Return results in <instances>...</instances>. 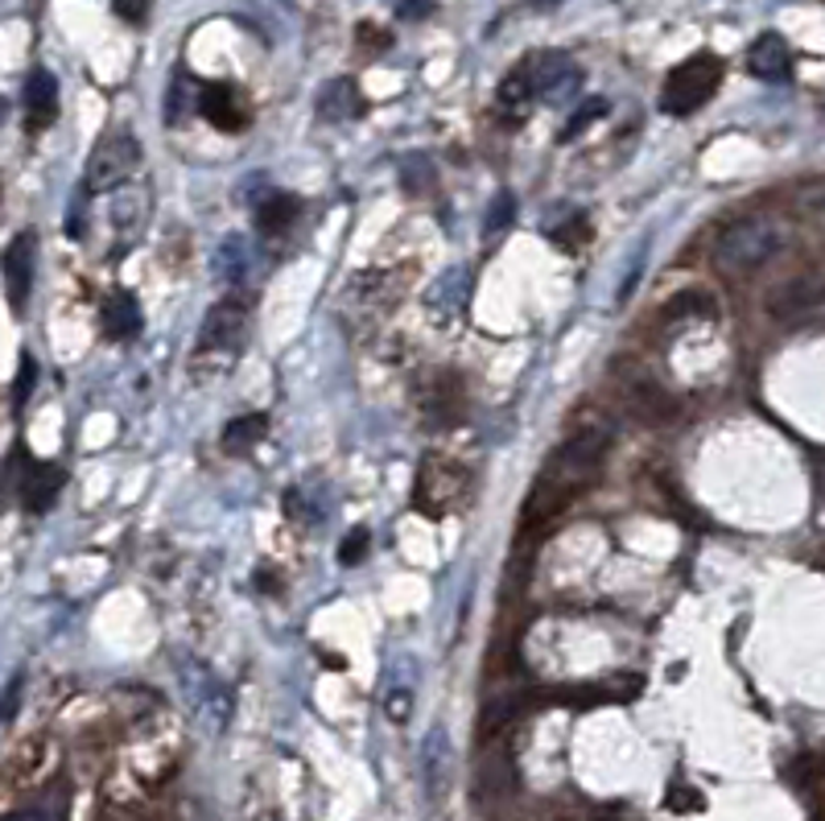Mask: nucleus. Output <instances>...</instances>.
<instances>
[{"instance_id":"f257e3e1","label":"nucleus","mask_w":825,"mask_h":821,"mask_svg":"<svg viewBox=\"0 0 825 821\" xmlns=\"http://www.w3.org/2000/svg\"><path fill=\"white\" fill-rule=\"evenodd\" d=\"M607 446H611V429L602 426V421H586V426H578L566 442L553 450L550 459H545V466L536 471L533 492L524 499V513H520L524 516V529L529 532L550 529L553 520L566 513L590 483L599 480Z\"/></svg>"},{"instance_id":"f03ea898","label":"nucleus","mask_w":825,"mask_h":821,"mask_svg":"<svg viewBox=\"0 0 825 821\" xmlns=\"http://www.w3.org/2000/svg\"><path fill=\"white\" fill-rule=\"evenodd\" d=\"M252 318H248V302L240 297H224L206 310L203 326H199V339L190 351V376L199 384H211L224 372L236 368V360L244 356V342H248Z\"/></svg>"},{"instance_id":"7ed1b4c3","label":"nucleus","mask_w":825,"mask_h":821,"mask_svg":"<svg viewBox=\"0 0 825 821\" xmlns=\"http://www.w3.org/2000/svg\"><path fill=\"white\" fill-rule=\"evenodd\" d=\"M789 248V227L772 215L731 220L714 240V269L722 277H751Z\"/></svg>"},{"instance_id":"20e7f679","label":"nucleus","mask_w":825,"mask_h":821,"mask_svg":"<svg viewBox=\"0 0 825 821\" xmlns=\"http://www.w3.org/2000/svg\"><path fill=\"white\" fill-rule=\"evenodd\" d=\"M722 75H726V67H722L719 54H710V50L689 54L686 63H677V67L669 70V79L660 87V108H665L669 116L698 112V108H705V103L714 100Z\"/></svg>"},{"instance_id":"39448f33","label":"nucleus","mask_w":825,"mask_h":821,"mask_svg":"<svg viewBox=\"0 0 825 821\" xmlns=\"http://www.w3.org/2000/svg\"><path fill=\"white\" fill-rule=\"evenodd\" d=\"M471 471L463 462L450 459H430L421 462L417 471V487H412V508L426 513L430 520H442V516H454L459 508H466L471 499Z\"/></svg>"},{"instance_id":"423d86ee","label":"nucleus","mask_w":825,"mask_h":821,"mask_svg":"<svg viewBox=\"0 0 825 821\" xmlns=\"http://www.w3.org/2000/svg\"><path fill=\"white\" fill-rule=\"evenodd\" d=\"M178 685H182V698H187L199 731L203 735H224L227 722H231V689L203 661H182L178 665Z\"/></svg>"},{"instance_id":"0eeeda50","label":"nucleus","mask_w":825,"mask_h":821,"mask_svg":"<svg viewBox=\"0 0 825 821\" xmlns=\"http://www.w3.org/2000/svg\"><path fill=\"white\" fill-rule=\"evenodd\" d=\"M140 161H145V154H140V140L133 133H108L95 145V154L87 157V190L103 194V190L128 187V178L140 170Z\"/></svg>"},{"instance_id":"6e6552de","label":"nucleus","mask_w":825,"mask_h":821,"mask_svg":"<svg viewBox=\"0 0 825 821\" xmlns=\"http://www.w3.org/2000/svg\"><path fill=\"white\" fill-rule=\"evenodd\" d=\"M520 67L529 70V83H533L536 100H545V103L569 100V95L583 87V70H578V63H574L569 54L545 50V54H533V58L520 63Z\"/></svg>"},{"instance_id":"1a4fd4ad","label":"nucleus","mask_w":825,"mask_h":821,"mask_svg":"<svg viewBox=\"0 0 825 821\" xmlns=\"http://www.w3.org/2000/svg\"><path fill=\"white\" fill-rule=\"evenodd\" d=\"M37 277V236L34 232H18L9 252H4V293H9V306L21 310L30 302Z\"/></svg>"},{"instance_id":"9d476101","label":"nucleus","mask_w":825,"mask_h":821,"mask_svg":"<svg viewBox=\"0 0 825 821\" xmlns=\"http://www.w3.org/2000/svg\"><path fill=\"white\" fill-rule=\"evenodd\" d=\"M421 780H426V797L433 805H442L454 780V747H450L447 727H433L426 743H421Z\"/></svg>"},{"instance_id":"9b49d317","label":"nucleus","mask_w":825,"mask_h":821,"mask_svg":"<svg viewBox=\"0 0 825 821\" xmlns=\"http://www.w3.org/2000/svg\"><path fill=\"white\" fill-rule=\"evenodd\" d=\"M149 206H154V194L145 182H133L116 194L112 203V227H116V252H124V244H137L145 236V223H149Z\"/></svg>"},{"instance_id":"f8f14e48","label":"nucleus","mask_w":825,"mask_h":821,"mask_svg":"<svg viewBox=\"0 0 825 821\" xmlns=\"http://www.w3.org/2000/svg\"><path fill=\"white\" fill-rule=\"evenodd\" d=\"M199 112L219 133H240L244 124H248V100L240 95V87L231 83H206L199 91Z\"/></svg>"},{"instance_id":"ddd939ff","label":"nucleus","mask_w":825,"mask_h":821,"mask_svg":"<svg viewBox=\"0 0 825 821\" xmlns=\"http://www.w3.org/2000/svg\"><path fill=\"white\" fill-rule=\"evenodd\" d=\"M63 483H67L63 466H54V462H30L25 475H21V504H25V513L30 516L50 513L54 504H58V496H63Z\"/></svg>"},{"instance_id":"4468645a","label":"nucleus","mask_w":825,"mask_h":821,"mask_svg":"<svg viewBox=\"0 0 825 821\" xmlns=\"http://www.w3.org/2000/svg\"><path fill=\"white\" fill-rule=\"evenodd\" d=\"M747 70L764 83H784L792 75V50L780 34H759L747 50Z\"/></svg>"},{"instance_id":"2eb2a0df","label":"nucleus","mask_w":825,"mask_h":821,"mask_svg":"<svg viewBox=\"0 0 825 821\" xmlns=\"http://www.w3.org/2000/svg\"><path fill=\"white\" fill-rule=\"evenodd\" d=\"M54 116H58V83H54L50 70L37 67L30 79H25V128L30 133H42L50 128Z\"/></svg>"},{"instance_id":"dca6fc26","label":"nucleus","mask_w":825,"mask_h":821,"mask_svg":"<svg viewBox=\"0 0 825 821\" xmlns=\"http://www.w3.org/2000/svg\"><path fill=\"white\" fill-rule=\"evenodd\" d=\"M825 302V281L817 277H796V281H784L780 290L768 297V310L776 318H801L809 310H817Z\"/></svg>"},{"instance_id":"f3484780","label":"nucleus","mask_w":825,"mask_h":821,"mask_svg":"<svg viewBox=\"0 0 825 821\" xmlns=\"http://www.w3.org/2000/svg\"><path fill=\"white\" fill-rule=\"evenodd\" d=\"M100 326H103V335L116 339V342L137 339L140 326H145V318H140V302L133 297V293H112V297L103 302Z\"/></svg>"},{"instance_id":"a211bd4d","label":"nucleus","mask_w":825,"mask_h":821,"mask_svg":"<svg viewBox=\"0 0 825 821\" xmlns=\"http://www.w3.org/2000/svg\"><path fill=\"white\" fill-rule=\"evenodd\" d=\"M360 112H363V95L351 79H330V83H323V91H318V116H323V121L347 124V121H355Z\"/></svg>"},{"instance_id":"6ab92c4d","label":"nucleus","mask_w":825,"mask_h":821,"mask_svg":"<svg viewBox=\"0 0 825 821\" xmlns=\"http://www.w3.org/2000/svg\"><path fill=\"white\" fill-rule=\"evenodd\" d=\"M533 100H536V91H533V83H529V70H524V67H516L496 91V108H499V116H504L508 124L524 121V116H529V108H533Z\"/></svg>"},{"instance_id":"aec40b11","label":"nucleus","mask_w":825,"mask_h":821,"mask_svg":"<svg viewBox=\"0 0 825 821\" xmlns=\"http://www.w3.org/2000/svg\"><path fill=\"white\" fill-rule=\"evenodd\" d=\"M269 434V421L264 413H244V417H231L224 426V450L227 454H248L252 446Z\"/></svg>"},{"instance_id":"412c9836","label":"nucleus","mask_w":825,"mask_h":821,"mask_svg":"<svg viewBox=\"0 0 825 821\" xmlns=\"http://www.w3.org/2000/svg\"><path fill=\"white\" fill-rule=\"evenodd\" d=\"M248 265H252L248 244H244L240 236H227V240L219 244V252H215V277L227 281V285H240L244 273H248Z\"/></svg>"},{"instance_id":"4be33fe9","label":"nucleus","mask_w":825,"mask_h":821,"mask_svg":"<svg viewBox=\"0 0 825 821\" xmlns=\"http://www.w3.org/2000/svg\"><path fill=\"white\" fill-rule=\"evenodd\" d=\"M297 211H302V203H297L293 194H269V199L257 206L260 232H281V227H290V223L297 220Z\"/></svg>"},{"instance_id":"5701e85b","label":"nucleus","mask_w":825,"mask_h":821,"mask_svg":"<svg viewBox=\"0 0 825 821\" xmlns=\"http://www.w3.org/2000/svg\"><path fill=\"white\" fill-rule=\"evenodd\" d=\"M607 108H611V103L602 100V95H595V100H590V103H583V108H578V112L569 116V124H566V128L557 133V140L566 145V140H574V137H578V133H586V128H590V124L599 121V116H607Z\"/></svg>"},{"instance_id":"b1692460","label":"nucleus","mask_w":825,"mask_h":821,"mask_svg":"<svg viewBox=\"0 0 825 821\" xmlns=\"http://www.w3.org/2000/svg\"><path fill=\"white\" fill-rule=\"evenodd\" d=\"M512 215H516L512 194H496V203L487 206V223H483V236H487V240H496V236H504V232L512 227Z\"/></svg>"},{"instance_id":"393cba45","label":"nucleus","mask_w":825,"mask_h":821,"mask_svg":"<svg viewBox=\"0 0 825 821\" xmlns=\"http://www.w3.org/2000/svg\"><path fill=\"white\" fill-rule=\"evenodd\" d=\"M384 715H388V722H409L412 715V689L405 682H393L388 685V694H384Z\"/></svg>"},{"instance_id":"a878e982","label":"nucleus","mask_w":825,"mask_h":821,"mask_svg":"<svg viewBox=\"0 0 825 821\" xmlns=\"http://www.w3.org/2000/svg\"><path fill=\"white\" fill-rule=\"evenodd\" d=\"M368 541H372V537H368V529H351L343 537V546H339V562L360 565L363 558H368Z\"/></svg>"},{"instance_id":"bb28decb","label":"nucleus","mask_w":825,"mask_h":821,"mask_svg":"<svg viewBox=\"0 0 825 821\" xmlns=\"http://www.w3.org/2000/svg\"><path fill=\"white\" fill-rule=\"evenodd\" d=\"M553 240L562 244L566 252H578V248H583V240H590V223H586L583 215H578V220L569 223V227H562V232H553Z\"/></svg>"},{"instance_id":"cd10ccee","label":"nucleus","mask_w":825,"mask_h":821,"mask_svg":"<svg viewBox=\"0 0 825 821\" xmlns=\"http://www.w3.org/2000/svg\"><path fill=\"white\" fill-rule=\"evenodd\" d=\"M669 809H677V813H698V809H705V801H702V792L698 788H686V785H677L673 788V797H669Z\"/></svg>"},{"instance_id":"c85d7f7f","label":"nucleus","mask_w":825,"mask_h":821,"mask_svg":"<svg viewBox=\"0 0 825 821\" xmlns=\"http://www.w3.org/2000/svg\"><path fill=\"white\" fill-rule=\"evenodd\" d=\"M34 376H37V363H34V356H25L18 372V389H13V405H25V396L34 393Z\"/></svg>"},{"instance_id":"c756f323","label":"nucleus","mask_w":825,"mask_h":821,"mask_svg":"<svg viewBox=\"0 0 825 821\" xmlns=\"http://www.w3.org/2000/svg\"><path fill=\"white\" fill-rule=\"evenodd\" d=\"M149 4H154V0H112V9H116L124 21H133V25H140V21L149 18Z\"/></svg>"},{"instance_id":"7c9ffc66","label":"nucleus","mask_w":825,"mask_h":821,"mask_svg":"<svg viewBox=\"0 0 825 821\" xmlns=\"http://www.w3.org/2000/svg\"><path fill=\"white\" fill-rule=\"evenodd\" d=\"M536 4H557V0H536Z\"/></svg>"}]
</instances>
